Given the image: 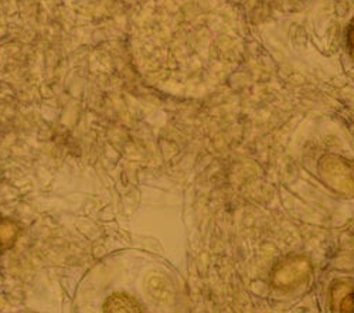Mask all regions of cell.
I'll return each mask as SVG.
<instances>
[{
	"label": "cell",
	"instance_id": "cell-1",
	"mask_svg": "<svg viewBox=\"0 0 354 313\" xmlns=\"http://www.w3.org/2000/svg\"><path fill=\"white\" fill-rule=\"evenodd\" d=\"M310 267L305 258L295 257L281 263L272 272V283L277 288L286 290L299 285L309 275Z\"/></svg>",
	"mask_w": 354,
	"mask_h": 313
},
{
	"label": "cell",
	"instance_id": "cell-2",
	"mask_svg": "<svg viewBox=\"0 0 354 313\" xmlns=\"http://www.w3.org/2000/svg\"><path fill=\"white\" fill-rule=\"evenodd\" d=\"M105 312H140L139 303L129 295L115 294L104 305Z\"/></svg>",
	"mask_w": 354,
	"mask_h": 313
},
{
	"label": "cell",
	"instance_id": "cell-3",
	"mask_svg": "<svg viewBox=\"0 0 354 313\" xmlns=\"http://www.w3.org/2000/svg\"><path fill=\"white\" fill-rule=\"evenodd\" d=\"M17 229L16 225L10 221H2L0 222V245H9L16 238Z\"/></svg>",
	"mask_w": 354,
	"mask_h": 313
},
{
	"label": "cell",
	"instance_id": "cell-4",
	"mask_svg": "<svg viewBox=\"0 0 354 313\" xmlns=\"http://www.w3.org/2000/svg\"><path fill=\"white\" fill-rule=\"evenodd\" d=\"M340 312H347V313H354V291L347 294L339 307Z\"/></svg>",
	"mask_w": 354,
	"mask_h": 313
},
{
	"label": "cell",
	"instance_id": "cell-5",
	"mask_svg": "<svg viewBox=\"0 0 354 313\" xmlns=\"http://www.w3.org/2000/svg\"><path fill=\"white\" fill-rule=\"evenodd\" d=\"M348 43L354 48V19H353V21L350 24V28H348Z\"/></svg>",
	"mask_w": 354,
	"mask_h": 313
}]
</instances>
